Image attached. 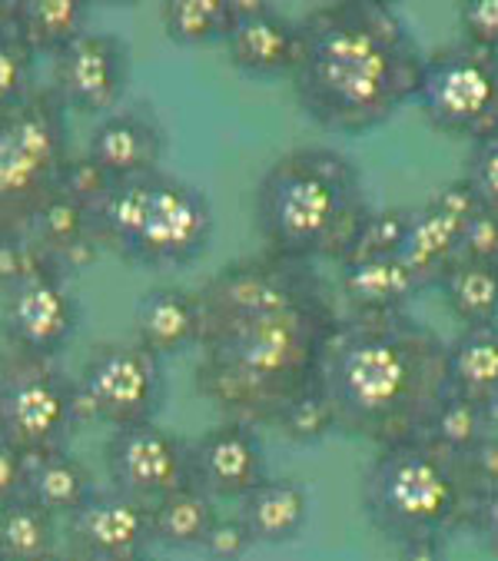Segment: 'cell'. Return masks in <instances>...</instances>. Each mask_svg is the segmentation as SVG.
Masks as SVG:
<instances>
[{
    "instance_id": "35",
    "label": "cell",
    "mask_w": 498,
    "mask_h": 561,
    "mask_svg": "<svg viewBox=\"0 0 498 561\" xmlns=\"http://www.w3.org/2000/svg\"><path fill=\"white\" fill-rule=\"evenodd\" d=\"M249 548H253V538H249L246 525L236 515V518H216L200 551L210 561H242Z\"/></svg>"
},
{
    "instance_id": "42",
    "label": "cell",
    "mask_w": 498,
    "mask_h": 561,
    "mask_svg": "<svg viewBox=\"0 0 498 561\" xmlns=\"http://www.w3.org/2000/svg\"><path fill=\"white\" fill-rule=\"evenodd\" d=\"M37 561H73V558H70L67 551H57V548H54V551H47V554L37 558Z\"/></svg>"
},
{
    "instance_id": "24",
    "label": "cell",
    "mask_w": 498,
    "mask_h": 561,
    "mask_svg": "<svg viewBox=\"0 0 498 561\" xmlns=\"http://www.w3.org/2000/svg\"><path fill=\"white\" fill-rule=\"evenodd\" d=\"M93 495V479L87 466H80L67 448L64 453H47L27 459L24 499H31L47 515H73Z\"/></svg>"
},
{
    "instance_id": "41",
    "label": "cell",
    "mask_w": 498,
    "mask_h": 561,
    "mask_svg": "<svg viewBox=\"0 0 498 561\" xmlns=\"http://www.w3.org/2000/svg\"><path fill=\"white\" fill-rule=\"evenodd\" d=\"M14 8L18 0H0V31H8L14 24Z\"/></svg>"
},
{
    "instance_id": "12",
    "label": "cell",
    "mask_w": 498,
    "mask_h": 561,
    "mask_svg": "<svg viewBox=\"0 0 498 561\" xmlns=\"http://www.w3.org/2000/svg\"><path fill=\"white\" fill-rule=\"evenodd\" d=\"M106 469L113 492L150 508L190 485V442L157 422L120 428L106 445Z\"/></svg>"
},
{
    "instance_id": "37",
    "label": "cell",
    "mask_w": 498,
    "mask_h": 561,
    "mask_svg": "<svg viewBox=\"0 0 498 561\" xmlns=\"http://www.w3.org/2000/svg\"><path fill=\"white\" fill-rule=\"evenodd\" d=\"M465 462V476L475 495L482 492H495L498 489V435H485L468 456H462Z\"/></svg>"
},
{
    "instance_id": "38",
    "label": "cell",
    "mask_w": 498,
    "mask_h": 561,
    "mask_svg": "<svg viewBox=\"0 0 498 561\" xmlns=\"http://www.w3.org/2000/svg\"><path fill=\"white\" fill-rule=\"evenodd\" d=\"M465 528L475 535V541L498 558V489L495 492H482L472 499L468 515H465Z\"/></svg>"
},
{
    "instance_id": "31",
    "label": "cell",
    "mask_w": 498,
    "mask_h": 561,
    "mask_svg": "<svg viewBox=\"0 0 498 561\" xmlns=\"http://www.w3.org/2000/svg\"><path fill=\"white\" fill-rule=\"evenodd\" d=\"M412 222V209L389 206V209H372L365 227L355 237V247L346 260H369V256H399L406 233ZM342 260V263H346Z\"/></svg>"
},
{
    "instance_id": "27",
    "label": "cell",
    "mask_w": 498,
    "mask_h": 561,
    "mask_svg": "<svg viewBox=\"0 0 498 561\" xmlns=\"http://www.w3.org/2000/svg\"><path fill=\"white\" fill-rule=\"evenodd\" d=\"M54 538V515L37 508L31 499L0 505V561H37L57 548Z\"/></svg>"
},
{
    "instance_id": "30",
    "label": "cell",
    "mask_w": 498,
    "mask_h": 561,
    "mask_svg": "<svg viewBox=\"0 0 498 561\" xmlns=\"http://www.w3.org/2000/svg\"><path fill=\"white\" fill-rule=\"evenodd\" d=\"M37 54L14 34V27L0 31V114L27 103L34 90Z\"/></svg>"
},
{
    "instance_id": "39",
    "label": "cell",
    "mask_w": 498,
    "mask_h": 561,
    "mask_svg": "<svg viewBox=\"0 0 498 561\" xmlns=\"http://www.w3.org/2000/svg\"><path fill=\"white\" fill-rule=\"evenodd\" d=\"M24 479H27V456L0 438V505L24 499Z\"/></svg>"
},
{
    "instance_id": "6",
    "label": "cell",
    "mask_w": 498,
    "mask_h": 561,
    "mask_svg": "<svg viewBox=\"0 0 498 561\" xmlns=\"http://www.w3.org/2000/svg\"><path fill=\"white\" fill-rule=\"evenodd\" d=\"M475 492L462 456H452L429 438L380 448L362 476V508L369 525L386 541H445L465 528Z\"/></svg>"
},
{
    "instance_id": "4",
    "label": "cell",
    "mask_w": 498,
    "mask_h": 561,
    "mask_svg": "<svg viewBox=\"0 0 498 561\" xmlns=\"http://www.w3.org/2000/svg\"><path fill=\"white\" fill-rule=\"evenodd\" d=\"M372 209L359 167L332 147L283 153L257 186V222L267 250L286 260L342 263Z\"/></svg>"
},
{
    "instance_id": "10",
    "label": "cell",
    "mask_w": 498,
    "mask_h": 561,
    "mask_svg": "<svg viewBox=\"0 0 498 561\" xmlns=\"http://www.w3.org/2000/svg\"><path fill=\"white\" fill-rule=\"evenodd\" d=\"M77 392L83 415H93L116 432L154 422L167 392L163 359L140 343L103 346L77 379Z\"/></svg>"
},
{
    "instance_id": "32",
    "label": "cell",
    "mask_w": 498,
    "mask_h": 561,
    "mask_svg": "<svg viewBox=\"0 0 498 561\" xmlns=\"http://www.w3.org/2000/svg\"><path fill=\"white\" fill-rule=\"evenodd\" d=\"M276 425L283 428V435H286L290 442H299V445L319 442V438H326L329 432H336L332 412H329L326 399H322L316 389L303 392V396L276 419Z\"/></svg>"
},
{
    "instance_id": "9",
    "label": "cell",
    "mask_w": 498,
    "mask_h": 561,
    "mask_svg": "<svg viewBox=\"0 0 498 561\" xmlns=\"http://www.w3.org/2000/svg\"><path fill=\"white\" fill-rule=\"evenodd\" d=\"M416 103L442 134L478 140L498 130V54L455 44L426 57Z\"/></svg>"
},
{
    "instance_id": "33",
    "label": "cell",
    "mask_w": 498,
    "mask_h": 561,
    "mask_svg": "<svg viewBox=\"0 0 498 561\" xmlns=\"http://www.w3.org/2000/svg\"><path fill=\"white\" fill-rule=\"evenodd\" d=\"M465 183L485 213L498 216V130L478 137L468 153Z\"/></svg>"
},
{
    "instance_id": "40",
    "label": "cell",
    "mask_w": 498,
    "mask_h": 561,
    "mask_svg": "<svg viewBox=\"0 0 498 561\" xmlns=\"http://www.w3.org/2000/svg\"><path fill=\"white\" fill-rule=\"evenodd\" d=\"M396 561H445V541L426 538V541H409L396 548Z\"/></svg>"
},
{
    "instance_id": "8",
    "label": "cell",
    "mask_w": 498,
    "mask_h": 561,
    "mask_svg": "<svg viewBox=\"0 0 498 561\" xmlns=\"http://www.w3.org/2000/svg\"><path fill=\"white\" fill-rule=\"evenodd\" d=\"M80 419L77 382L50 363L14 353L0 366V438L27 459L64 453Z\"/></svg>"
},
{
    "instance_id": "11",
    "label": "cell",
    "mask_w": 498,
    "mask_h": 561,
    "mask_svg": "<svg viewBox=\"0 0 498 561\" xmlns=\"http://www.w3.org/2000/svg\"><path fill=\"white\" fill-rule=\"evenodd\" d=\"M80 325V302L67 286L64 270L44 263L27 276L8 286L4 302V332L14 353L27 359L50 363L57 353L67 350Z\"/></svg>"
},
{
    "instance_id": "20",
    "label": "cell",
    "mask_w": 498,
    "mask_h": 561,
    "mask_svg": "<svg viewBox=\"0 0 498 561\" xmlns=\"http://www.w3.org/2000/svg\"><path fill=\"white\" fill-rule=\"evenodd\" d=\"M309 518V492L296 479L267 476L246 499H239V522L253 545H290L303 535Z\"/></svg>"
},
{
    "instance_id": "1",
    "label": "cell",
    "mask_w": 498,
    "mask_h": 561,
    "mask_svg": "<svg viewBox=\"0 0 498 561\" xmlns=\"http://www.w3.org/2000/svg\"><path fill=\"white\" fill-rule=\"evenodd\" d=\"M196 392L229 422L276 425L316 386L342 319L313 263L260 253L229 263L196 289Z\"/></svg>"
},
{
    "instance_id": "15",
    "label": "cell",
    "mask_w": 498,
    "mask_h": 561,
    "mask_svg": "<svg viewBox=\"0 0 498 561\" xmlns=\"http://www.w3.org/2000/svg\"><path fill=\"white\" fill-rule=\"evenodd\" d=\"M478 209L482 206L472 196L465 180L442 186L439 193H432L426 206L412 209V222H409L406 243L399 250V260L412 270L422 289L439 286L445 270L462 256L465 227Z\"/></svg>"
},
{
    "instance_id": "14",
    "label": "cell",
    "mask_w": 498,
    "mask_h": 561,
    "mask_svg": "<svg viewBox=\"0 0 498 561\" xmlns=\"http://www.w3.org/2000/svg\"><path fill=\"white\" fill-rule=\"evenodd\" d=\"M67 554L73 561H140L150 554V508L120 495L97 492L67 518Z\"/></svg>"
},
{
    "instance_id": "5",
    "label": "cell",
    "mask_w": 498,
    "mask_h": 561,
    "mask_svg": "<svg viewBox=\"0 0 498 561\" xmlns=\"http://www.w3.org/2000/svg\"><path fill=\"white\" fill-rule=\"evenodd\" d=\"M87 227L97 247H110L123 260L150 270H177L210 250L216 216L200 186L160 170L103 183L87 199Z\"/></svg>"
},
{
    "instance_id": "26",
    "label": "cell",
    "mask_w": 498,
    "mask_h": 561,
    "mask_svg": "<svg viewBox=\"0 0 498 561\" xmlns=\"http://www.w3.org/2000/svg\"><path fill=\"white\" fill-rule=\"evenodd\" d=\"M439 289L465 329L498 325V266L455 260L439 279Z\"/></svg>"
},
{
    "instance_id": "16",
    "label": "cell",
    "mask_w": 498,
    "mask_h": 561,
    "mask_svg": "<svg viewBox=\"0 0 498 561\" xmlns=\"http://www.w3.org/2000/svg\"><path fill=\"white\" fill-rule=\"evenodd\" d=\"M263 442L246 422L206 428L190 445V485L206 499H246L267 479Z\"/></svg>"
},
{
    "instance_id": "43",
    "label": "cell",
    "mask_w": 498,
    "mask_h": 561,
    "mask_svg": "<svg viewBox=\"0 0 498 561\" xmlns=\"http://www.w3.org/2000/svg\"><path fill=\"white\" fill-rule=\"evenodd\" d=\"M140 561H160V558H154V554H144Z\"/></svg>"
},
{
    "instance_id": "25",
    "label": "cell",
    "mask_w": 498,
    "mask_h": 561,
    "mask_svg": "<svg viewBox=\"0 0 498 561\" xmlns=\"http://www.w3.org/2000/svg\"><path fill=\"white\" fill-rule=\"evenodd\" d=\"M216 502L206 499L200 489L186 485L167 499H160L157 505H150V531L154 541L177 548V551H190V548H203L213 522H216Z\"/></svg>"
},
{
    "instance_id": "3",
    "label": "cell",
    "mask_w": 498,
    "mask_h": 561,
    "mask_svg": "<svg viewBox=\"0 0 498 561\" xmlns=\"http://www.w3.org/2000/svg\"><path fill=\"white\" fill-rule=\"evenodd\" d=\"M313 389L342 435L380 448L426 438L449 392L445 343L406 309L349 312L329 335Z\"/></svg>"
},
{
    "instance_id": "19",
    "label": "cell",
    "mask_w": 498,
    "mask_h": 561,
    "mask_svg": "<svg viewBox=\"0 0 498 561\" xmlns=\"http://www.w3.org/2000/svg\"><path fill=\"white\" fill-rule=\"evenodd\" d=\"M137 343L154 356H180L196 350L200 340V299L180 286H154L134 306Z\"/></svg>"
},
{
    "instance_id": "18",
    "label": "cell",
    "mask_w": 498,
    "mask_h": 561,
    "mask_svg": "<svg viewBox=\"0 0 498 561\" xmlns=\"http://www.w3.org/2000/svg\"><path fill=\"white\" fill-rule=\"evenodd\" d=\"M233 24L223 37L229 64L246 77H283L296 60V21L273 11L263 0H229Z\"/></svg>"
},
{
    "instance_id": "36",
    "label": "cell",
    "mask_w": 498,
    "mask_h": 561,
    "mask_svg": "<svg viewBox=\"0 0 498 561\" xmlns=\"http://www.w3.org/2000/svg\"><path fill=\"white\" fill-rule=\"evenodd\" d=\"M459 260H472V263H491L498 266V216L478 209L462 237V256Z\"/></svg>"
},
{
    "instance_id": "13",
    "label": "cell",
    "mask_w": 498,
    "mask_h": 561,
    "mask_svg": "<svg viewBox=\"0 0 498 561\" xmlns=\"http://www.w3.org/2000/svg\"><path fill=\"white\" fill-rule=\"evenodd\" d=\"M131 83V50L116 34H83L57 54L54 96L64 110L110 117Z\"/></svg>"
},
{
    "instance_id": "17",
    "label": "cell",
    "mask_w": 498,
    "mask_h": 561,
    "mask_svg": "<svg viewBox=\"0 0 498 561\" xmlns=\"http://www.w3.org/2000/svg\"><path fill=\"white\" fill-rule=\"evenodd\" d=\"M167 157V130L150 103L120 106L110 117L100 121L87 144V167L106 180H137L160 173V163Z\"/></svg>"
},
{
    "instance_id": "7",
    "label": "cell",
    "mask_w": 498,
    "mask_h": 561,
    "mask_svg": "<svg viewBox=\"0 0 498 561\" xmlns=\"http://www.w3.org/2000/svg\"><path fill=\"white\" fill-rule=\"evenodd\" d=\"M67 117L54 90L0 114V247L27 240L41 213L67 190Z\"/></svg>"
},
{
    "instance_id": "28",
    "label": "cell",
    "mask_w": 498,
    "mask_h": 561,
    "mask_svg": "<svg viewBox=\"0 0 498 561\" xmlns=\"http://www.w3.org/2000/svg\"><path fill=\"white\" fill-rule=\"evenodd\" d=\"M163 34L180 47L223 44L233 24L229 0H167L160 4Z\"/></svg>"
},
{
    "instance_id": "21",
    "label": "cell",
    "mask_w": 498,
    "mask_h": 561,
    "mask_svg": "<svg viewBox=\"0 0 498 561\" xmlns=\"http://www.w3.org/2000/svg\"><path fill=\"white\" fill-rule=\"evenodd\" d=\"M445 389L488 412L498 405V325L465 329L445 343Z\"/></svg>"
},
{
    "instance_id": "2",
    "label": "cell",
    "mask_w": 498,
    "mask_h": 561,
    "mask_svg": "<svg viewBox=\"0 0 498 561\" xmlns=\"http://www.w3.org/2000/svg\"><path fill=\"white\" fill-rule=\"evenodd\" d=\"M426 54L380 0H342L296 24L293 93L303 114L342 137L389 124L416 100Z\"/></svg>"
},
{
    "instance_id": "23",
    "label": "cell",
    "mask_w": 498,
    "mask_h": 561,
    "mask_svg": "<svg viewBox=\"0 0 498 561\" xmlns=\"http://www.w3.org/2000/svg\"><path fill=\"white\" fill-rule=\"evenodd\" d=\"M90 4L87 0H18L14 34L34 54H60L87 34Z\"/></svg>"
},
{
    "instance_id": "29",
    "label": "cell",
    "mask_w": 498,
    "mask_h": 561,
    "mask_svg": "<svg viewBox=\"0 0 498 561\" xmlns=\"http://www.w3.org/2000/svg\"><path fill=\"white\" fill-rule=\"evenodd\" d=\"M491 435V419H488V409L475 405V402H465L459 396H449L435 405L432 419H429V428H426V438L435 442L439 448L452 456H468L472 448Z\"/></svg>"
},
{
    "instance_id": "34",
    "label": "cell",
    "mask_w": 498,
    "mask_h": 561,
    "mask_svg": "<svg viewBox=\"0 0 498 561\" xmlns=\"http://www.w3.org/2000/svg\"><path fill=\"white\" fill-rule=\"evenodd\" d=\"M459 27L468 47L498 54V0H465L459 8Z\"/></svg>"
},
{
    "instance_id": "22",
    "label": "cell",
    "mask_w": 498,
    "mask_h": 561,
    "mask_svg": "<svg viewBox=\"0 0 498 561\" xmlns=\"http://www.w3.org/2000/svg\"><path fill=\"white\" fill-rule=\"evenodd\" d=\"M342 266V296L352 312H399L419 293L422 283L399 256H369L346 260Z\"/></svg>"
}]
</instances>
